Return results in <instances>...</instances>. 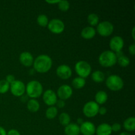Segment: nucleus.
Instances as JSON below:
<instances>
[{"instance_id": "1", "label": "nucleus", "mask_w": 135, "mask_h": 135, "mask_svg": "<svg viewBox=\"0 0 135 135\" xmlns=\"http://www.w3.org/2000/svg\"><path fill=\"white\" fill-rule=\"evenodd\" d=\"M52 59L47 55H38L33 63L34 69L40 73L48 72L52 67Z\"/></svg>"}, {"instance_id": "2", "label": "nucleus", "mask_w": 135, "mask_h": 135, "mask_svg": "<svg viewBox=\"0 0 135 135\" xmlns=\"http://www.w3.org/2000/svg\"><path fill=\"white\" fill-rule=\"evenodd\" d=\"M26 95L31 99L39 98L43 92V86L39 81L31 80L26 86Z\"/></svg>"}, {"instance_id": "3", "label": "nucleus", "mask_w": 135, "mask_h": 135, "mask_svg": "<svg viewBox=\"0 0 135 135\" xmlns=\"http://www.w3.org/2000/svg\"><path fill=\"white\" fill-rule=\"evenodd\" d=\"M117 58L115 54L111 50H106L100 55L99 63L104 67H111L117 63Z\"/></svg>"}, {"instance_id": "4", "label": "nucleus", "mask_w": 135, "mask_h": 135, "mask_svg": "<svg viewBox=\"0 0 135 135\" xmlns=\"http://www.w3.org/2000/svg\"><path fill=\"white\" fill-rule=\"evenodd\" d=\"M105 84L110 90L117 92L123 88L124 82L122 78L117 75H110L105 80Z\"/></svg>"}, {"instance_id": "5", "label": "nucleus", "mask_w": 135, "mask_h": 135, "mask_svg": "<svg viewBox=\"0 0 135 135\" xmlns=\"http://www.w3.org/2000/svg\"><path fill=\"white\" fill-rule=\"evenodd\" d=\"M75 70L76 73L79 75V77L85 78L88 77L92 73L91 65L85 61H79L75 64Z\"/></svg>"}, {"instance_id": "6", "label": "nucleus", "mask_w": 135, "mask_h": 135, "mask_svg": "<svg viewBox=\"0 0 135 135\" xmlns=\"http://www.w3.org/2000/svg\"><path fill=\"white\" fill-rule=\"evenodd\" d=\"M98 104L94 101H89L84 104L83 108V112L84 115L88 118L94 117L98 114Z\"/></svg>"}, {"instance_id": "7", "label": "nucleus", "mask_w": 135, "mask_h": 135, "mask_svg": "<svg viewBox=\"0 0 135 135\" xmlns=\"http://www.w3.org/2000/svg\"><path fill=\"white\" fill-rule=\"evenodd\" d=\"M96 30L100 36L103 37H108L112 34L114 30V26L112 22L109 21H102L99 22L97 25Z\"/></svg>"}, {"instance_id": "8", "label": "nucleus", "mask_w": 135, "mask_h": 135, "mask_svg": "<svg viewBox=\"0 0 135 135\" xmlns=\"http://www.w3.org/2000/svg\"><path fill=\"white\" fill-rule=\"evenodd\" d=\"M47 28L51 32L55 34H59L64 31L65 24L59 18H54L49 21Z\"/></svg>"}, {"instance_id": "9", "label": "nucleus", "mask_w": 135, "mask_h": 135, "mask_svg": "<svg viewBox=\"0 0 135 135\" xmlns=\"http://www.w3.org/2000/svg\"><path fill=\"white\" fill-rule=\"evenodd\" d=\"M11 92L12 94L14 95L16 97H21L22 95L25 94L26 91V86L23 83V82L18 80H15L13 83L10 84Z\"/></svg>"}, {"instance_id": "10", "label": "nucleus", "mask_w": 135, "mask_h": 135, "mask_svg": "<svg viewBox=\"0 0 135 135\" xmlns=\"http://www.w3.org/2000/svg\"><path fill=\"white\" fill-rule=\"evenodd\" d=\"M73 89L71 86L63 84L59 86L57 91V95L60 100H66L69 99L73 95Z\"/></svg>"}, {"instance_id": "11", "label": "nucleus", "mask_w": 135, "mask_h": 135, "mask_svg": "<svg viewBox=\"0 0 135 135\" xmlns=\"http://www.w3.org/2000/svg\"><path fill=\"white\" fill-rule=\"evenodd\" d=\"M43 100L48 106H54L57 101V96L53 90L47 89L44 92Z\"/></svg>"}, {"instance_id": "12", "label": "nucleus", "mask_w": 135, "mask_h": 135, "mask_svg": "<svg viewBox=\"0 0 135 135\" xmlns=\"http://www.w3.org/2000/svg\"><path fill=\"white\" fill-rule=\"evenodd\" d=\"M124 46V40L122 37L119 36H115L110 40L109 42V47L111 51L114 53L122 51Z\"/></svg>"}, {"instance_id": "13", "label": "nucleus", "mask_w": 135, "mask_h": 135, "mask_svg": "<svg viewBox=\"0 0 135 135\" xmlns=\"http://www.w3.org/2000/svg\"><path fill=\"white\" fill-rule=\"evenodd\" d=\"M56 74L60 79L67 80L72 75V70L71 67L67 65H61L57 68Z\"/></svg>"}, {"instance_id": "14", "label": "nucleus", "mask_w": 135, "mask_h": 135, "mask_svg": "<svg viewBox=\"0 0 135 135\" xmlns=\"http://www.w3.org/2000/svg\"><path fill=\"white\" fill-rule=\"evenodd\" d=\"M79 127L80 133L83 135H94L96 133V127L92 122L84 121Z\"/></svg>"}, {"instance_id": "15", "label": "nucleus", "mask_w": 135, "mask_h": 135, "mask_svg": "<svg viewBox=\"0 0 135 135\" xmlns=\"http://www.w3.org/2000/svg\"><path fill=\"white\" fill-rule=\"evenodd\" d=\"M19 61L22 65L25 67H30L34 63V57L28 51H24L20 54Z\"/></svg>"}, {"instance_id": "16", "label": "nucleus", "mask_w": 135, "mask_h": 135, "mask_svg": "<svg viewBox=\"0 0 135 135\" xmlns=\"http://www.w3.org/2000/svg\"><path fill=\"white\" fill-rule=\"evenodd\" d=\"M112 133L111 125L108 123H102L96 128V135H111Z\"/></svg>"}, {"instance_id": "17", "label": "nucleus", "mask_w": 135, "mask_h": 135, "mask_svg": "<svg viewBox=\"0 0 135 135\" xmlns=\"http://www.w3.org/2000/svg\"><path fill=\"white\" fill-rule=\"evenodd\" d=\"M64 133L65 135H79L80 127L76 123H69L65 127Z\"/></svg>"}, {"instance_id": "18", "label": "nucleus", "mask_w": 135, "mask_h": 135, "mask_svg": "<svg viewBox=\"0 0 135 135\" xmlns=\"http://www.w3.org/2000/svg\"><path fill=\"white\" fill-rule=\"evenodd\" d=\"M96 34V31L92 26H86L82 30L80 35L84 39L90 40L93 38Z\"/></svg>"}, {"instance_id": "19", "label": "nucleus", "mask_w": 135, "mask_h": 135, "mask_svg": "<svg viewBox=\"0 0 135 135\" xmlns=\"http://www.w3.org/2000/svg\"><path fill=\"white\" fill-rule=\"evenodd\" d=\"M108 99V94L104 90H100L97 92L95 95V102L97 103L98 105H102L105 104Z\"/></svg>"}, {"instance_id": "20", "label": "nucleus", "mask_w": 135, "mask_h": 135, "mask_svg": "<svg viewBox=\"0 0 135 135\" xmlns=\"http://www.w3.org/2000/svg\"><path fill=\"white\" fill-rule=\"evenodd\" d=\"M123 127L127 132H133L135 130V118L130 117L123 123Z\"/></svg>"}, {"instance_id": "21", "label": "nucleus", "mask_w": 135, "mask_h": 135, "mask_svg": "<svg viewBox=\"0 0 135 135\" xmlns=\"http://www.w3.org/2000/svg\"><path fill=\"white\" fill-rule=\"evenodd\" d=\"M27 109L32 113L37 112L40 109V103L36 99H30L27 102Z\"/></svg>"}, {"instance_id": "22", "label": "nucleus", "mask_w": 135, "mask_h": 135, "mask_svg": "<svg viewBox=\"0 0 135 135\" xmlns=\"http://www.w3.org/2000/svg\"><path fill=\"white\" fill-rule=\"evenodd\" d=\"M91 77L93 81L95 83H102L105 80V75L101 71H95L91 74Z\"/></svg>"}, {"instance_id": "23", "label": "nucleus", "mask_w": 135, "mask_h": 135, "mask_svg": "<svg viewBox=\"0 0 135 135\" xmlns=\"http://www.w3.org/2000/svg\"><path fill=\"white\" fill-rule=\"evenodd\" d=\"M86 80L85 79H83L81 77L75 78L72 81V86L75 88V89H81L85 86Z\"/></svg>"}, {"instance_id": "24", "label": "nucleus", "mask_w": 135, "mask_h": 135, "mask_svg": "<svg viewBox=\"0 0 135 135\" xmlns=\"http://www.w3.org/2000/svg\"><path fill=\"white\" fill-rule=\"evenodd\" d=\"M57 113L58 110L56 107L50 106L46 111V117L49 119H53L56 117Z\"/></svg>"}, {"instance_id": "25", "label": "nucleus", "mask_w": 135, "mask_h": 135, "mask_svg": "<svg viewBox=\"0 0 135 135\" xmlns=\"http://www.w3.org/2000/svg\"><path fill=\"white\" fill-rule=\"evenodd\" d=\"M59 121L61 125H62L63 126L66 127L67 125H68L70 123V121H71V117H70L69 115L67 113H61L59 116Z\"/></svg>"}, {"instance_id": "26", "label": "nucleus", "mask_w": 135, "mask_h": 135, "mask_svg": "<svg viewBox=\"0 0 135 135\" xmlns=\"http://www.w3.org/2000/svg\"><path fill=\"white\" fill-rule=\"evenodd\" d=\"M87 21L91 26H97L99 23V17L96 13H91L87 17Z\"/></svg>"}, {"instance_id": "27", "label": "nucleus", "mask_w": 135, "mask_h": 135, "mask_svg": "<svg viewBox=\"0 0 135 135\" xmlns=\"http://www.w3.org/2000/svg\"><path fill=\"white\" fill-rule=\"evenodd\" d=\"M37 22H38V25H40V26L46 27V26H47V25H48L49 19L46 15L41 14L38 15V18H37Z\"/></svg>"}, {"instance_id": "28", "label": "nucleus", "mask_w": 135, "mask_h": 135, "mask_svg": "<svg viewBox=\"0 0 135 135\" xmlns=\"http://www.w3.org/2000/svg\"><path fill=\"white\" fill-rule=\"evenodd\" d=\"M117 63H118V64L121 67H126L130 64V59H129V58L127 56L123 55L117 58Z\"/></svg>"}, {"instance_id": "29", "label": "nucleus", "mask_w": 135, "mask_h": 135, "mask_svg": "<svg viewBox=\"0 0 135 135\" xmlns=\"http://www.w3.org/2000/svg\"><path fill=\"white\" fill-rule=\"evenodd\" d=\"M10 88V84L5 80H0V94H5Z\"/></svg>"}, {"instance_id": "30", "label": "nucleus", "mask_w": 135, "mask_h": 135, "mask_svg": "<svg viewBox=\"0 0 135 135\" xmlns=\"http://www.w3.org/2000/svg\"><path fill=\"white\" fill-rule=\"evenodd\" d=\"M57 5L59 10L63 12L67 11L70 8V3L68 1H59Z\"/></svg>"}, {"instance_id": "31", "label": "nucleus", "mask_w": 135, "mask_h": 135, "mask_svg": "<svg viewBox=\"0 0 135 135\" xmlns=\"http://www.w3.org/2000/svg\"><path fill=\"white\" fill-rule=\"evenodd\" d=\"M111 128H112V132L117 133L121 129V125L118 123H113V125H111Z\"/></svg>"}, {"instance_id": "32", "label": "nucleus", "mask_w": 135, "mask_h": 135, "mask_svg": "<svg viewBox=\"0 0 135 135\" xmlns=\"http://www.w3.org/2000/svg\"><path fill=\"white\" fill-rule=\"evenodd\" d=\"M5 80H6V81L9 84H11L12 83H13L15 80V77L14 75H7Z\"/></svg>"}, {"instance_id": "33", "label": "nucleus", "mask_w": 135, "mask_h": 135, "mask_svg": "<svg viewBox=\"0 0 135 135\" xmlns=\"http://www.w3.org/2000/svg\"><path fill=\"white\" fill-rule=\"evenodd\" d=\"M57 105V106L58 107V108H64L65 105V102L64 100H57V101L56 104H55Z\"/></svg>"}, {"instance_id": "34", "label": "nucleus", "mask_w": 135, "mask_h": 135, "mask_svg": "<svg viewBox=\"0 0 135 135\" xmlns=\"http://www.w3.org/2000/svg\"><path fill=\"white\" fill-rule=\"evenodd\" d=\"M129 51L130 53V54H131L132 55H135V44H133L130 45L129 46Z\"/></svg>"}, {"instance_id": "35", "label": "nucleus", "mask_w": 135, "mask_h": 135, "mask_svg": "<svg viewBox=\"0 0 135 135\" xmlns=\"http://www.w3.org/2000/svg\"><path fill=\"white\" fill-rule=\"evenodd\" d=\"M7 135H21V134L16 129H11L8 133H7Z\"/></svg>"}, {"instance_id": "36", "label": "nucleus", "mask_w": 135, "mask_h": 135, "mask_svg": "<svg viewBox=\"0 0 135 135\" xmlns=\"http://www.w3.org/2000/svg\"><path fill=\"white\" fill-rule=\"evenodd\" d=\"M106 113H107L106 108H105V107H100V108H99L98 113H100L101 115H105Z\"/></svg>"}, {"instance_id": "37", "label": "nucleus", "mask_w": 135, "mask_h": 135, "mask_svg": "<svg viewBox=\"0 0 135 135\" xmlns=\"http://www.w3.org/2000/svg\"><path fill=\"white\" fill-rule=\"evenodd\" d=\"M21 101L22 102H26V101H28V96H27V95H22V96H21Z\"/></svg>"}, {"instance_id": "38", "label": "nucleus", "mask_w": 135, "mask_h": 135, "mask_svg": "<svg viewBox=\"0 0 135 135\" xmlns=\"http://www.w3.org/2000/svg\"><path fill=\"white\" fill-rule=\"evenodd\" d=\"M0 135H7V132L3 127L0 126Z\"/></svg>"}, {"instance_id": "39", "label": "nucleus", "mask_w": 135, "mask_h": 135, "mask_svg": "<svg viewBox=\"0 0 135 135\" xmlns=\"http://www.w3.org/2000/svg\"><path fill=\"white\" fill-rule=\"evenodd\" d=\"M59 1V0H55V1H47V0H46V2L50 4H54V3H58Z\"/></svg>"}, {"instance_id": "40", "label": "nucleus", "mask_w": 135, "mask_h": 135, "mask_svg": "<svg viewBox=\"0 0 135 135\" xmlns=\"http://www.w3.org/2000/svg\"><path fill=\"white\" fill-rule=\"evenodd\" d=\"M77 122H78V123L80 124V125H81V124L83 123V122H84V121H83V119L82 118H78L77 119Z\"/></svg>"}, {"instance_id": "41", "label": "nucleus", "mask_w": 135, "mask_h": 135, "mask_svg": "<svg viewBox=\"0 0 135 135\" xmlns=\"http://www.w3.org/2000/svg\"><path fill=\"white\" fill-rule=\"evenodd\" d=\"M119 135H131L128 132H122L121 133H120Z\"/></svg>"}, {"instance_id": "42", "label": "nucleus", "mask_w": 135, "mask_h": 135, "mask_svg": "<svg viewBox=\"0 0 135 135\" xmlns=\"http://www.w3.org/2000/svg\"><path fill=\"white\" fill-rule=\"evenodd\" d=\"M134 27L133 28V30H132V35H133V38L134 40L135 38H134Z\"/></svg>"}]
</instances>
